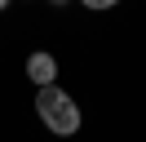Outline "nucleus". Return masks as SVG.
Returning a JSON list of instances; mask_svg holds the SVG:
<instances>
[{"instance_id":"2","label":"nucleus","mask_w":146,"mask_h":142,"mask_svg":"<svg viewBox=\"0 0 146 142\" xmlns=\"http://www.w3.org/2000/svg\"><path fill=\"white\" fill-rule=\"evenodd\" d=\"M27 80L36 89H53V80H58V58L49 49H36V53H27Z\"/></svg>"},{"instance_id":"1","label":"nucleus","mask_w":146,"mask_h":142,"mask_svg":"<svg viewBox=\"0 0 146 142\" xmlns=\"http://www.w3.org/2000/svg\"><path fill=\"white\" fill-rule=\"evenodd\" d=\"M36 115L40 124H44L49 133H58V138H71V133H80V107H75V98L66 93V89H40L36 93Z\"/></svg>"}]
</instances>
